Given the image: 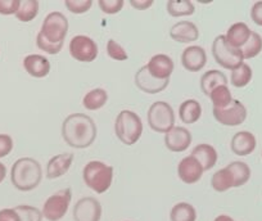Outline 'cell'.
Wrapping results in <instances>:
<instances>
[{
  "instance_id": "6da1fadb",
  "label": "cell",
  "mask_w": 262,
  "mask_h": 221,
  "mask_svg": "<svg viewBox=\"0 0 262 221\" xmlns=\"http://www.w3.org/2000/svg\"><path fill=\"white\" fill-rule=\"evenodd\" d=\"M97 125L85 114H71L62 124V138L66 144L75 149L89 148L97 139Z\"/></svg>"
},
{
  "instance_id": "7a4b0ae2",
  "label": "cell",
  "mask_w": 262,
  "mask_h": 221,
  "mask_svg": "<svg viewBox=\"0 0 262 221\" xmlns=\"http://www.w3.org/2000/svg\"><path fill=\"white\" fill-rule=\"evenodd\" d=\"M42 169L39 161L31 157L18 158L11 169V182L19 192H30L39 187Z\"/></svg>"
},
{
  "instance_id": "3957f363",
  "label": "cell",
  "mask_w": 262,
  "mask_h": 221,
  "mask_svg": "<svg viewBox=\"0 0 262 221\" xmlns=\"http://www.w3.org/2000/svg\"><path fill=\"white\" fill-rule=\"evenodd\" d=\"M82 179L93 192L103 194L112 185L113 167L102 161H90L82 170Z\"/></svg>"
},
{
  "instance_id": "277c9868",
  "label": "cell",
  "mask_w": 262,
  "mask_h": 221,
  "mask_svg": "<svg viewBox=\"0 0 262 221\" xmlns=\"http://www.w3.org/2000/svg\"><path fill=\"white\" fill-rule=\"evenodd\" d=\"M115 132L121 143L126 145H134L142 138V119L139 117V115L133 112V110H121L116 117Z\"/></svg>"
},
{
  "instance_id": "5b68a950",
  "label": "cell",
  "mask_w": 262,
  "mask_h": 221,
  "mask_svg": "<svg viewBox=\"0 0 262 221\" xmlns=\"http://www.w3.org/2000/svg\"><path fill=\"white\" fill-rule=\"evenodd\" d=\"M212 55L219 66L234 71L244 62L241 49L233 48L225 39V35H219L212 42Z\"/></svg>"
},
{
  "instance_id": "8992f818",
  "label": "cell",
  "mask_w": 262,
  "mask_h": 221,
  "mask_svg": "<svg viewBox=\"0 0 262 221\" xmlns=\"http://www.w3.org/2000/svg\"><path fill=\"white\" fill-rule=\"evenodd\" d=\"M148 125L156 132L166 134L175 126V112L167 102L152 103L147 114Z\"/></svg>"
},
{
  "instance_id": "52a82bcc",
  "label": "cell",
  "mask_w": 262,
  "mask_h": 221,
  "mask_svg": "<svg viewBox=\"0 0 262 221\" xmlns=\"http://www.w3.org/2000/svg\"><path fill=\"white\" fill-rule=\"evenodd\" d=\"M72 200V190L70 188H64L58 192L53 193L44 202L42 206V216L48 221H59L66 216L69 211Z\"/></svg>"
},
{
  "instance_id": "ba28073f",
  "label": "cell",
  "mask_w": 262,
  "mask_h": 221,
  "mask_svg": "<svg viewBox=\"0 0 262 221\" xmlns=\"http://www.w3.org/2000/svg\"><path fill=\"white\" fill-rule=\"evenodd\" d=\"M40 34L50 42H64L69 34V19L60 12H50L44 18Z\"/></svg>"
},
{
  "instance_id": "9c48e42d",
  "label": "cell",
  "mask_w": 262,
  "mask_h": 221,
  "mask_svg": "<svg viewBox=\"0 0 262 221\" xmlns=\"http://www.w3.org/2000/svg\"><path fill=\"white\" fill-rule=\"evenodd\" d=\"M213 117L224 126H239L246 121L247 108L241 100L233 99V102L226 107L213 108Z\"/></svg>"
},
{
  "instance_id": "30bf717a",
  "label": "cell",
  "mask_w": 262,
  "mask_h": 221,
  "mask_svg": "<svg viewBox=\"0 0 262 221\" xmlns=\"http://www.w3.org/2000/svg\"><path fill=\"white\" fill-rule=\"evenodd\" d=\"M70 54L79 62H93L98 57V45L92 37L76 35L70 41Z\"/></svg>"
},
{
  "instance_id": "8fae6325",
  "label": "cell",
  "mask_w": 262,
  "mask_h": 221,
  "mask_svg": "<svg viewBox=\"0 0 262 221\" xmlns=\"http://www.w3.org/2000/svg\"><path fill=\"white\" fill-rule=\"evenodd\" d=\"M103 208L102 205L94 197H84L76 202L74 207L75 221H100Z\"/></svg>"
},
{
  "instance_id": "7c38bea8",
  "label": "cell",
  "mask_w": 262,
  "mask_h": 221,
  "mask_svg": "<svg viewBox=\"0 0 262 221\" xmlns=\"http://www.w3.org/2000/svg\"><path fill=\"white\" fill-rule=\"evenodd\" d=\"M207 63V53L200 45H189L183 50L181 64L189 72H200Z\"/></svg>"
},
{
  "instance_id": "4fadbf2b",
  "label": "cell",
  "mask_w": 262,
  "mask_h": 221,
  "mask_svg": "<svg viewBox=\"0 0 262 221\" xmlns=\"http://www.w3.org/2000/svg\"><path fill=\"white\" fill-rule=\"evenodd\" d=\"M203 167L193 156H186L179 162L178 176L185 184H195L203 175Z\"/></svg>"
},
{
  "instance_id": "5bb4252c",
  "label": "cell",
  "mask_w": 262,
  "mask_h": 221,
  "mask_svg": "<svg viewBox=\"0 0 262 221\" xmlns=\"http://www.w3.org/2000/svg\"><path fill=\"white\" fill-rule=\"evenodd\" d=\"M135 85L139 90L147 93V94H158L163 92L170 84V80H157L148 72L147 66H143L138 70L134 77Z\"/></svg>"
},
{
  "instance_id": "9a60e30c",
  "label": "cell",
  "mask_w": 262,
  "mask_h": 221,
  "mask_svg": "<svg viewBox=\"0 0 262 221\" xmlns=\"http://www.w3.org/2000/svg\"><path fill=\"white\" fill-rule=\"evenodd\" d=\"M145 66H147L148 72L157 80H170L175 70V63L167 54L153 55Z\"/></svg>"
},
{
  "instance_id": "2e32d148",
  "label": "cell",
  "mask_w": 262,
  "mask_h": 221,
  "mask_svg": "<svg viewBox=\"0 0 262 221\" xmlns=\"http://www.w3.org/2000/svg\"><path fill=\"white\" fill-rule=\"evenodd\" d=\"M191 144V134L186 127L173 126L165 135V145L168 150L175 153L184 152Z\"/></svg>"
},
{
  "instance_id": "e0dca14e",
  "label": "cell",
  "mask_w": 262,
  "mask_h": 221,
  "mask_svg": "<svg viewBox=\"0 0 262 221\" xmlns=\"http://www.w3.org/2000/svg\"><path fill=\"white\" fill-rule=\"evenodd\" d=\"M74 163V154L72 153H60V154L54 156L47 163V178L49 180L58 179L69 172Z\"/></svg>"
},
{
  "instance_id": "ac0fdd59",
  "label": "cell",
  "mask_w": 262,
  "mask_h": 221,
  "mask_svg": "<svg viewBox=\"0 0 262 221\" xmlns=\"http://www.w3.org/2000/svg\"><path fill=\"white\" fill-rule=\"evenodd\" d=\"M170 37L181 44H190L198 40L200 30L190 21H180L170 29Z\"/></svg>"
},
{
  "instance_id": "d6986e66",
  "label": "cell",
  "mask_w": 262,
  "mask_h": 221,
  "mask_svg": "<svg viewBox=\"0 0 262 221\" xmlns=\"http://www.w3.org/2000/svg\"><path fill=\"white\" fill-rule=\"evenodd\" d=\"M24 69L35 79H44L49 75L52 66L49 59L40 54H29L24 58Z\"/></svg>"
},
{
  "instance_id": "ffe728a7",
  "label": "cell",
  "mask_w": 262,
  "mask_h": 221,
  "mask_svg": "<svg viewBox=\"0 0 262 221\" xmlns=\"http://www.w3.org/2000/svg\"><path fill=\"white\" fill-rule=\"evenodd\" d=\"M257 147L256 137L251 131H238L231 138L230 148L231 152L236 156H248L253 153Z\"/></svg>"
},
{
  "instance_id": "44dd1931",
  "label": "cell",
  "mask_w": 262,
  "mask_h": 221,
  "mask_svg": "<svg viewBox=\"0 0 262 221\" xmlns=\"http://www.w3.org/2000/svg\"><path fill=\"white\" fill-rule=\"evenodd\" d=\"M190 156H193L198 162L202 165L203 171H210L211 169H213V166L217 163V150L215 149V147L211 144H198L193 148Z\"/></svg>"
},
{
  "instance_id": "7402d4cb",
  "label": "cell",
  "mask_w": 262,
  "mask_h": 221,
  "mask_svg": "<svg viewBox=\"0 0 262 221\" xmlns=\"http://www.w3.org/2000/svg\"><path fill=\"white\" fill-rule=\"evenodd\" d=\"M251 34L252 30L249 29L248 25L244 24V22H236V24L231 25L229 27L228 32L225 35V39L231 47L236 48V49H241L248 41L249 37H251Z\"/></svg>"
},
{
  "instance_id": "603a6c76",
  "label": "cell",
  "mask_w": 262,
  "mask_h": 221,
  "mask_svg": "<svg viewBox=\"0 0 262 221\" xmlns=\"http://www.w3.org/2000/svg\"><path fill=\"white\" fill-rule=\"evenodd\" d=\"M179 117L186 125L195 124L202 117V105L195 99H186L179 107Z\"/></svg>"
},
{
  "instance_id": "cb8c5ba5",
  "label": "cell",
  "mask_w": 262,
  "mask_h": 221,
  "mask_svg": "<svg viewBox=\"0 0 262 221\" xmlns=\"http://www.w3.org/2000/svg\"><path fill=\"white\" fill-rule=\"evenodd\" d=\"M201 90H202L203 94L206 97L211 94L213 89H216L217 86L221 85H228V77L225 76V74L219 70H210V71L205 72L201 77Z\"/></svg>"
},
{
  "instance_id": "d4e9b609",
  "label": "cell",
  "mask_w": 262,
  "mask_h": 221,
  "mask_svg": "<svg viewBox=\"0 0 262 221\" xmlns=\"http://www.w3.org/2000/svg\"><path fill=\"white\" fill-rule=\"evenodd\" d=\"M226 169L230 172L234 188L243 187L251 179V169L243 161H234L226 166Z\"/></svg>"
},
{
  "instance_id": "484cf974",
  "label": "cell",
  "mask_w": 262,
  "mask_h": 221,
  "mask_svg": "<svg viewBox=\"0 0 262 221\" xmlns=\"http://www.w3.org/2000/svg\"><path fill=\"white\" fill-rule=\"evenodd\" d=\"M108 102V93L103 87H95L85 94L82 105L89 110H98L104 107Z\"/></svg>"
},
{
  "instance_id": "4316f807",
  "label": "cell",
  "mask_w": 262,
  "mask_h": 221,
  "mask_svg": "<svg viewBox=\"0 0 262 221\" xmlns=\"http://www.w3.org/2000/svg\"><path fill=\"white\" fill-rule=\"evenodd\" d=\"M170 221H196V210L188 202H179L171 208Z\"/></svg>"
},
{
  "instance_id": "83f0119b",
  "label": "cell",
  "mask_w": 262,
  "mask_h": 221,
  "mask_svg": "<svg viewBox=\"0 0 262 221\" xmlns=\"http://www.w3.org/2000/svg\"><path fill=\"white\" fill-rule=\"evenodd\" d=\"M39 9L40 3L37 0H21L16 18L21 22H31L36 18Z\"/></svg>"
},
{
  "instance_id": "f1b7e54d",
  "label": "cell",
  "mask_w": 262,
  "mask_h": 221,
  "mask_svg": "<svg viewBox=\"0 0 262 221\" xmlns=\"http://www.w3.org/2000/svg\"><path fill=\"white\" fill-rule=\"evenodd\" d=\"M167 12L171 17L191 16L195 12V7L190 0H168Z\"/></svg>"
},
{
  "instance_id": "f546056e",
  "label": "cell",
  "mask_w": 262,
  "mask_h": 221,
  "mask_svg": "<svg viewBox=\"0 0 262 221\" xmlns=\"http://www.w3.org/2000/svg\"><path fill=\"white\" fill-rule=\"evenodd\" d=\"M252 76H253V72H252V69L249 64L242 63L238 69H235L234 71H231L230 75V82L234 87H241L247 86V85L251 82Z\"/></svg>"
},
{
  "instance_id": "4dcf8cb0",
  "label": "cell",
  "mask_w": 262,
  "mask_h": 221,
  "mask_svg": "<svg viewBox=\"0 0 262 221\" xmlns=\"http://www.w3.org/2000/svg\"><path fill=\"white\" fill-rule=\"evenodd\" d=\"M211 187L213 188V190L219 193L228 192L229 189L234 188L233 180H231L230 172L226 169H220L219 171H216L213 174L212 179H211Z\"/></svg>"
},
{
  "instance_id": "1f68e13d",
  "label": "cell",
  "mask_w": 262,
  "mask_h": 221,
  "mask_svg": "<svg viewBox=\"0 0 262 221\" xmlns=\"http://www.w3.org/2000/svg\"><path fill=\"white\" fill-rule=\"evenodd\" d=\"M210 100L212 102L213 108H224L233 102V95L228 85H221L213 89L211 94L208 95Z\"/></svg>"
},
{
  "instance_id": "d6a6232c",
  "label": "cell",
  "mask_w": 262,
  "mask_h": 221,
  "mask_svg": "<svg viewBox=\"0 0 262 221\" xmlns=\"http://www.w3.org/2000/svg\"><path fill=\"white\" fill-rule=\"evenodd\" d=\"M244 59H252L262 52V36L256 31H252L251 37L243 48H241Z\"/></svg>"
},
{
  "instance_id": "836d02e7",
  "label": "cell",
  "mask_w": 262,
  "mask_h": 221,
  "mask_svg": "<svg viewBox=\"0 0 262 221\" xmlns=\"http://www.w3.org/2000/svg\"><path fill=\"white\" fill-rule=\"evenodd\" d=\"M14 208H16L17 212L19 213L22 221H42L44 220V216H42L41 210L34 207V206L19 205Z\"/></svg>"
},
{
  "instance_id": "e575fe53",
  "label": "cell",
  "mask_w": 262,
  "mask_h": 221,
  "mask_svg": "<svg viewBox=\"0 0 262 221\" xmlns=\"http://www.w3.org/2000/svg\"><path fill=\"white\" fill-rule=\"evenodd\" d=\"M107 54L110 58L115 59V61H126L128 58L125 48L113 39H110L107 41Z\"/></svg>"
},
{
  "instance_id": "d590c367",
  "label": "cell",
  "mask_w": 262,
  "mask_h": 221,
  "mask_svg": "<svg viewBox=\"0 0 262 221\" xmlns=\"http://www.w3.org/2000/svg\"><path fill=\"white\" fill-rule=\"evenodd\" d=\"M66 8L74 14H84L93 7V0H66Z\"/></svg>"
},
{
  "instance_id": "8d00e7d4",
  "label": "cell",
  "mask_w": 262,
  "mask_h": 221,
  "mask_svg": "<svg viewBox=\"0 0 262 221\" xmlns=\"http://www.w3.org/2000/svg\"><path fill=\"white\" fill-rule=\"evenodd\" d=\"M63 45H64V42H58V44L50 42L49 40L45 39L40 32L36 36V47L39 48V49H41L42 52L48 53V54H52V55L58 54V53L63 49Z\"/></svg>"
},
{
  "instance_id": "74e56055",
  "label": "cell",
  "mask_w": 262,
  "mask_h": 221,
  "mask_svg": "<svg viewBox=\"0 0 262 221\" xmlns=\"http://www.w3.org/2000/svg\"><path fill=\"white\" fill-rule=\"evenodd\" d=\"M123 0H99L98 6L105 14H117L123 8Z\"/></svg>"
},
{
  "instance_id": "f35d334b",
  "label": "cell",
  "mask_w": 262,
  "mask_h": 221,
  "mask_svg": "<svg viewBox=\"0 0 262 221\" xmlns=\"http://www.w3.org/2000/svg\"><path fill=\"white\" fill-rule=\"evenodd\" d=\"M21 0H0V14L2 16H16Z\"/></svg>"
},
{
  "instance_id": "ab89813d",
  "label": "cell",
  "mask_w": 262,
  "mask_h": 221,
  "mask_svg": "<svg viewBox=\"0 0 262 221\" xmlns=\"http://www.w3.org/2000/svg\"><path fill=\"white\" fill-rule=\"evenodd\" d=\"M13 139L8 134H0V158L7 157L13 150Z\"/></svg>"
},
{
  "instance_id": "60d3db41",
  "label": "cell",
  "mask_w": 262,
  "mask_h": 221,
  "mask_svg": "<svg viewBox=\"0 0 262 221\" xmlns=\"http://www.w3.org/2000/svg\"><path fill=\"white\" fill-rule=\"evenodd\" d=\"M0 221H22L16 208H3L0 210Z\"/></svg>"
},
{
  "instance_id": "b9f144b4",
  "label": "cell",
  "mask_w": 262,
  "mask_h": 221,
  "mask_svg": "<svg viewBox=\"0 0 262 221\" xmlns=\"http://www.w3.org/2000/svg\"><path fill=\"white\" fill-rule=\"evenodd\" d=\"M251 18L257 26L262 27V2H256L251 8Z\"/></svg>"
},
{
  "instance_id": "7bdbcfd3",
  "label": "cell",
  "mask_w": 262,
  "mask_h": 221,
  "mask_svg": "<svg viewBox=\"0 0 262 221\" xmlns=\"http://www.w3.org/2000/svg\"><path fill=\"white\" fill-rule=\"evenodd\" d=\"M130 4L133 8L138 9V11H145V9L150 8L155 2L153 0H130Z\"/></svg>"
},
{
  "instance_id": "ee69618b",
  "label": "cell",
  "mask_w": 262,
  "mask_h": 221,
  "mask_svg": "<svg viewBox=\"0 0 262 221\" xmlns=\"http://www.w3.org/2000/svg\"><path fill=\"white\" fill-rule=\"evenodd\" d=\"M7 176V167L3 162H0V184L4 182Z\"/></svg>"
},
{
  "instance_id": "f6af8a7d",
  "label": "cell",
  "mask_w": 262,
  "mask_h": 221,
  "mask_svg": "<svg viewBox=\"0 0 262 221\" xmlns=\"http://www.w3.org/2000/svg\"><path fill=\"white\" fill-rule=\"evenodd\" d=\"M213 221H235V220L229 215H219Z\"/></svg>"
},
{
  "instance_id": "bcb514c9",
  "label": "cell",
  "mask_w": 262,
  "mask_h": 221,
  "mask_svg": "<svg viewBox=\"0 0 262 221\" xmlns=\"http://www.w3.org/2000/svg\"><path fill=\"white\" fill-rule=\"evenodd\" d=\"M126 221H130V220H126Z\"/></svg>"
}]
</instances>
